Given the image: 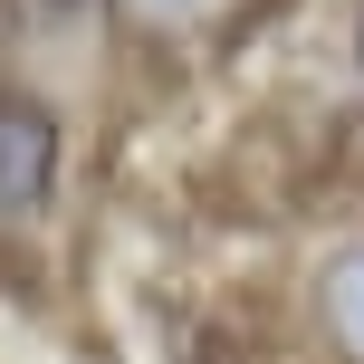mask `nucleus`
<instances>
[{
    "label": "nucleus",
    "mask_w": 364,
    "mask_h": 364,
    "mask_svg": "<svg viewBox=\"0 0 364 364\" xmlns=\"http://www.w3.org/2000/svg\"><path fill=\"white\" fill-rule=\"evenodd\" d=\"M58 173V125L29 96H0V211H29Z\"/></svg>",
    "instance_id": "f257e3e1"
},
{
    "label": "nucleus",
    "mask_w": 364,
    "mask_h": 364,
    "mask_svg": "<svg viewBox=\"0 0 364 364\" xmlns=\"http://www.w3.org/2000/svg\"><path fill=\"white\" fill-rule=\"evenodd\" d=\"M326 326H336V346L364 364V250H346L326 269Z\"/></svg>",
    "instance_id": "f03ea898"
},
{
    "label": "nucleus",
    "mask_w": 364,
    "mask_h": 364,
    "mask_svg": "<svg viewBox=\"0 0 364 364\" xmlns=\"http://www.w3.org/2000/svg\"><path fill=\"white\" fill-rule=\"evenodd\" d=\"M240 0H125L134 29H211V19H230Z\"/></svg>",
    "instance_id": "7ed1b4c3"
}]
</instances>
